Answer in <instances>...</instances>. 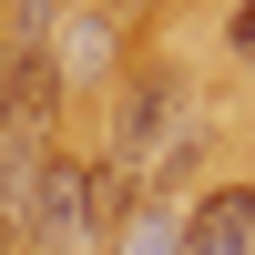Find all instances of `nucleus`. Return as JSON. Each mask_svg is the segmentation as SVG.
Returning <instances> with one entry per match:
<instances>
[{
    "mask_svg": "<svg viewBox=\"0 0 255 255\" xmlns=\"http://www.w3.org/2000/svg\"><path fill=\"white\" fill-rule=\"evenodd\" d=\"M20 174H31V163L0 153V255H20Z\"/></svg>",
    "mask_w": 255,
    "mask_h": 255,
    "instance_id": "obj_4",
    "label": "nucleus"
},
{
    "mask_svg": "<svg viewBox=\"0 0 255 255\" xmlns=\"http://www.w3.org/2000/svg\"><path fill=\"white\" fill-rule=\"evenodd\" d=\"M174 225H184V215H163V204H153V215H133V225L113 235V255H174Z\"/></svg>",
    "mask_w": 255,
    "mask_h": 255,
    "instance_id": "obj_3",
    "label": "nucleus"
},
{
    "mask_svg": "<svg viewBox=\"0 0 255 255\" xmlns=\"http://www.w3.org/2000/svg\"><path fill=\"white\" fill-rule=\"evenodd\" d=\"M174 143H194V92H184V72L174 61H133L123 72V92H113V174H153Z\"/></svg>",
    "mask_w": 255,
    "mask_h": 255,
    "instance_id": "obj_1",
    "label": "nucleus"
},
{
    "mask_svg": "<svg viewBox=\"0 0 255 255\" xmlns=\"http://www.w3.org/2000/svg\"><path fill=\"white\" fill-rule=\"evenodd\" d=\"M174 255H255V184H215L174 225Z\"/></svg>",
    "mask_w": 255,
    "mask_h": 255,
    "instance_id": "obj_2",
    "label": "nucleus"
},
{
    "mask_svg": "<svg viewBox=\"0 0 255 255\" xmlns=\"http://www.w3.org/2000/svg\"><path fill=\"white\" fill-rule=\"evenodd\" d=\"M235 51H255V0H245V10H235Z\"/></svg>",
    "mask_w": 255,
    "mask_h": 255,
    "instance_id": "obj_5",
    "label": "nucleus"
}]
</instances>
